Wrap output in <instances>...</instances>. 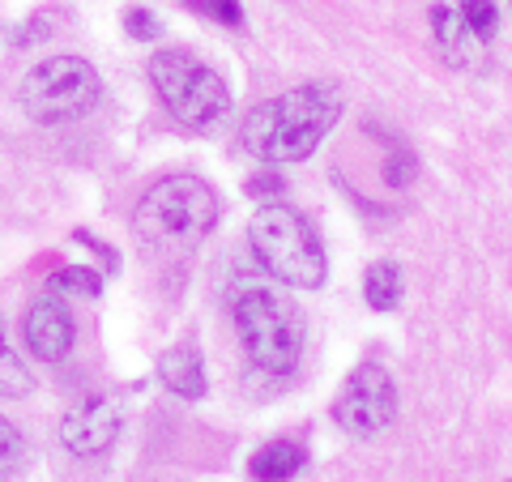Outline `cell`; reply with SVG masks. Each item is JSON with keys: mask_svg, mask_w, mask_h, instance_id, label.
Masks as SVG:
<instances>
[{"mask_svg": "<svg viewBox=\"0 0 512 482\" xmlns=\"http://www.w3.org/2000/svg\"><path fill=\"white\" fill-rule=\"evenodd\" d=\"M342 116V90L338 86H299L265 99L261 107L248 111L244 128V150L256 154L261 163H303L333 124Z\"/></svg>", "mask_w": 512, "mask_h": 482, "instance_id": "obj_1", "label": "cell"}, {"mask_svg": "<svg viewBox=\"0 0 512 482\" xmlns=\"http://www.w3.org/2000/svg\"><path fill=\"white\" fill-rule=\"evenodd\" d=\"M22 111L35 124H73L90 116L103 99V82L94 73V64L82 56H52L35 64L26 77H22Z\"/></svg>", "mask_w": 512, "mask_h": 482, "instance_id": "obj_6", "label": "cell"}, {"mask_svg": "<svg viewBox=\"0 0 512 482\" xmlns=\"http://www.w3.org/2000/svg\"><path fill=\"white\" fill-rule=\"evenodd\" d=\"M363 299H367V308H376V312H393L397 303H402V269L393 261H376L363 273Z\"/></svg>", "mask_w": 512, "mask_h": 482, "instance_id": "obj_13", "label": "cell"}, {"mask_svg": "<svg viewBox=\"0 0 512 482\" xmlns=\"http://www.w3.org/2000/svg\"><path fill=\"white\" fill-rule=\"evenodd\" d=\"M26 346L30 355L43 363H60L73 350V312L64 308V299L47 295L39 303H30L26 312Z\"/></svg>", "mask_w": 512, "mask_h": 482, "instance_id": "obj_9", "label": "cell"}, {"mask_svg": "<svg viewBox=\"0 0 512 482\" xmlns=\"http://www.w3.org/2000/svg\"><path fill=\"white\" fill-rule=\"evenodd\" d=\"M18 461H22V436H18V427L0 414V482L18 470Z\"/></svg>", "mask_w": 512, "mask_h": 482, "instance_id": "obj_17", "label": "cell"}, {"mask_svg": "<svg viewBox=\"0 0 512 482\" xmlns=\"http://www.w3.org/2000/svg\"><path fill=\"white\" fill-rule=\"evenodd\" d=\"M218 197L201 175H167L137 205V231L150 244L192 248L214 231Z\"/></svg>", "mask_w": 512, "mask_h": 482, "instance_id": "obj_4", "label": "cell"}, {"mask_svg": "<svg viewBox=\"0 0 512 482\" xmlns=\"http://www.w3.org/2000/svg\"><path fill=\"white\" fill-rule=\"evenodd\" d=\"M158 380L167 384L175 397L184 401H197L205 393V363H201V350L197 346H175L158 359Z\"/></svg>", "mask_w": 512, "mask_h": 482, "instance_id": "obj_11", "label": "cell"}, {"mask_svg": "<svg viewBox=\"0 0 512 482\" xmlns=\"http://www.w3.org/2000/svg\"><path fill=\"white\" fill-rule=\"evenodd\" d=\"M461 18H466L470 26H474V35L478 39H491L495 35V26H500V13H495V5H491V0H461Z\"/></svg>", "mask_w": 512, "mask_h": 482, "instance_id": "obj_16", "label": "cell"}, {"mask_svg": "<svg viewBox=\"0 0 512 482\" xmlns=\"http://www.w3.org/2000/svg\"><path fill=\"white\" fill-rule=\"evenodd\" d=\"M431 35H436L440 56L453 64V69H478V64H483V39L461 18V9H453V5L431 9Z\"/></svg>", "mask_w": 512, "mask_h": 482, "instance_id": "obj_10", "label": "cell"}, {"mask_svg": "<svg viewBox=\"0 0 512 482\" xmlns=\"http://www.w3.org/2000/svg\"><path fill=\"white\" fill-rule=\"evenodd\" d=\"M235 333L248 359L269 376H291L303 355V312L278 286L244 282L231 299Z\"/></svg>", "mask_w": 512, "mask_h": 482, "instance_id": "obj_2", "label": "cell"}, {"mask_svg": "<svg viewBox=\"0 0 512 482\" xmlns=\"http://www.w3.org/2000/svg\"><path fill=\"white\" fill-rule=\"evenodd\" d=\"M248 192H252V197H278V192H282V180H278V175H261V180H252V184H248Z\"/></svg>", "mask_w": 512, "mask_h": 482, "instance_id": "obj_21", "label": "cell"}, {"mask_svg": "<svg viewBox=\"0 0 512 482\" xmlns=\"http://www.w3.org/2000/svg\"><path fill=\"white\" fill-rule=\"evenodd\" d=\"M393 414H397V389H393V376L380 363H359L346 376L342 393L333 397V423L355 440L380 436L393 423Z\"/></svg>", "mask_w": 512, "mask_h": 482, "instance_id": "obj_7", "label": "cell"}, {"mask_svg": "<svg viewBox=\"0 0 512 482\" xmlns=\"http://www.w3.org/2000/svg\"><path fill=\"white\" fill-rule=\"evenodd\" d=\"M30 389H35V376L26 372L18 346L9 342L5 320H0V397H26Z\"/></svg>", "mask_w": 512, "mask_h": 482, "instance_id": "obj_14", "label": "cell"}, {"mask_svg": "<svg viewBox=\"0 0 512 482\" xmlns=\"http://www.w3.org/2000/svg\"><path fill=\"white\" fill-rule=\"evenodd\" d=\"M52 291H73V295L94 299L103 291V278H99V269H90V265H69L52 278Z\"/></svg>", "mask_w": 512, "mask_h": 482, "instance_id": "obj_15", "label": "cell"}, {"mask_svg": "<svg viewBox=\"0 0 512 482\" xmlns=\"http://www.w3.org/2000/svg\"><path fill=\"white\" fill-rule=\"evenodd\" d=\"M128 35H133V39H154L158 35V18H154V13H146V9H128Z\"/></svg>", "mask_w": 512, "mask_h": 482, "instance_id": "obj_20", "label": "cell"}, {"mask_svg": "<svg viewBox=\"0 0 512 482\" xmlns=\"http://www.w3.org/2000/svg\"><path fill=\"white\" fill-rule=\"evenodd\" d=\"M303 461H308V448L295 444V440H269L265 448H256L252 461H248V474L252 482H291Z\"/></svg>", "mask_w": 512, "mask_h": 482, "instance_id": "obj_12", "label": "cell"}, {"mask_svg": "<svg viewBox=\"0 0 512 482\" xmlns=\"http://www.w3.org/2000/svg\"><path fill=\"white\" fill-rule=\"evenodd\" d=\"M252 252L261 261L265 273H274L278 282L299 286V291H316L325 282V248H320L316 231L308 227V218L282 201H265L248 222Z\"/></svg>", "mask_w": 512, "mask_h": 482, "instance_id": "obj_3", "label": "cell"}, {"mask_svg": "<svg viewBox=\"0 0 512 482\" xmlns=\"http://www.w3.org/2000/svg\"><path fill=\"white\" fill-rule=\"evenodd\" d=\"M197 13L205 18H214L222 26H244V9H239V0H188Z\"/></svg>", "mask_w": 512, "mask_h": 482, "instance_id": "obj_18", "label": "cell"}, {"mask_svg": "<svg viewBox=\"0 0 512 482\" xmlns=\"http://www.w3.org/2000/svg\"><path fill=\"white\" fill-rule=\"evenodd\" d=\"M124 427V414L111 397H94V401H82L77 410L64 414L60 423V444L69 448L73 457H99L116 444Z\"/></svg>", "mask_w": 512, "mask_h": 482, "instance_id": "obj_8", "label": "cell"}, {"mask_svg": "<svg viewBox=\"0 0 512 482\" xmlns=\"http://www.w3.org/2000/svg\"><path fill=\"white\" fill-rule=\"evenodd\" d=\"M150 82L158 90V99L167 103L171 116L184 128H192V133H210V128H218L222 116H227V107H231L227 82H222L205 60L180 52V47L158 52L150 60Z\"/></svg>", "mask_w": 512, "mask_h": 482, "instance_id": "obj_5", "label": "cell"}, {"mask_svg": "<svg viewBox=\"0 0 512 482\" xmlns=\"http://www.w3.org/2000/svg\"><path fill=\"white\" fill-rule=\"evenodd\" d=\"M384 180H389L393 188H406L414 180V154L406 146H393L389 163H384Z\"/></svg>", "mask_w": 512, "mask_h": 482, "instance_id": "obj_19", "label": "cell"}]
</instances>
